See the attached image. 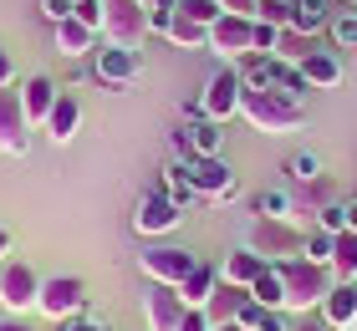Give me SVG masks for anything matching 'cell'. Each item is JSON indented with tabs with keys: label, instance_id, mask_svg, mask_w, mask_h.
<instances>
[{
	"label": "cell",
	"instance_id": "47",
	"mask_svg": "<svg viewBox=\"0 0 357 331\" xmlns=\"http://www.w3.org/2000/svg\"><path fill=\"white\" fill-rule=\"evenodd\" d=\"M0 331H36L26 316H0Z\"/></svg>",
	"mask_w": 357,
	"mask_h": 331
},
{
	"label": "cell",
	"instance_id": "8",
	"mask_svg": "<svg viewBox=\"0 0 357 331\" xmlns=\"http://www.w3.org/2000/svg\"><path fill=\"white\" fill-rule=\"evenodd\" d=\"M138 265H143L149 280H158V286H184V275L199 265V255L184 250V245H149V250L138 255Z\"/></svg>",
	"mask_w": 357,
	"mask_h": 331
},
{
	"label": "cell",
	"instance_id": "17",
	"mask_svg": "<svg viewBox=\"0 0 357 331\" xmlns=\"http://www.w3.org/2000/svg\"><path fill=\"white\" fill-rule=\"evenodd\" d=\"M250 301V291L245 286H235V280H225L220 275V286H215V295L204 301V316H209V326H230L235 316H240V306Z\"/></svg>",
	"mask_w": 357,
	"mask_h": 331
},
{
	"label": "cell",
	"instance_id": "4",
	"mask_svg": "<svg viewBox=\"0 0 357 331\" xmlns=\"http://www.w3.org/2000/svg\"><path fill=\"white\" fill-rule=\"evenodd\" d=\"M41 280L36 265L31 260H0V306H6V316H26V311H36L41 301Z\"/></svg>",
	"mask_w": 357,
	"mask_h": 331
},
{
	"label": "cell",
	"instance_id": "20",
	"mask_svg": "<svg viewBox=\"0 0 357 331\" xmlns=\"http://www.w3.org/2000/svg\"><path fill=\"white\" fill-rule=\"evenodd\" d=\"M56 52L67 56V61H77V56H92V52H97V31H92V26H82L77 15H67V21L56 26Z\"/></svg>",
	"mask_w": 357,
	"mask_h": 331
},
{
	"label": "cell",
	"instance_id": "30",
	"mask_svg": "<svg viewBox=\"0 0 357 331\" xmlns=\"http://www.w3.org/2000/svg\"><path fill=\"white\" fill-rule=\"evenodd\" d=\"M291 209H296V199H291L286 189H266V194H255V214H261V220H291Z\"/></svg>",
	"mask_w": 357,
	"mask_h": 331
},
{
	"label": "cell",
	"instance_id": "50",
	"mask_svg": "<svg viewBox=\"0 0 357 331\" xmlns=\"http://www.w3.org/2000/svg\"><path fill=\"white\" fill-rule=\"evenodd\" d=\"M347 229H357V199L347 204Z\"/></svg>",
	"mask_w": 357,
	"mask_h": 331
},
{
	"label": "cell",
	"instance_id": "51",
	"mask_svg": "<svg viewBox=\"0 0 357 331\" xmlns=\"http://www.w3.org/2000/svg\"><path fill=\"white\" fill-rule=\"evenodd\" d=\"M215 331H250V326H235V321H230V326H215Z\"/></svg>",
	"mask_w": 357,
	"mask_h": 331
},
{
	"label": "cell",
	"instance_id": "28",
	"mask_svg": "<svg viewBox=\"0 0 357 331\" xmlns=\"http://www.w3.org/2000/svg\"><path fill=\"white\" fill-rule=\"evenodd\" d=\"M250 295H255V301H261L266 311H275V306L286 311V286H281V270H275V265H266V270H261V280L250 286Z\"/></svg>",
	"mask_w": 357,
	"mask_h": 331
},
{
	"label": "cell",
	"instance_id": "27",
	"mask_svg": "<svg viewBox=\"0 0 357 331\" xmlns=\"http://www.w3.org/2000/svg\"><path fill=\"white\" fill-rule=\"evenodd\" d=\"M169 41H174V46H189V52H204V46H209V31H204L199 21H189V15H178V10H174V21H169Z\"/></svg>",
	"mask_w": 357,
	"mask_h": 331
},
{
	"label": "cell",
	"instance_id": "24",
	"mask_svg": "<svg viewBox=\"0 0 357 331\" xmlns=\"http://www.w3.org/2000/svg\"><path fill=\"white\" fill-rule=\"evenodd\" d=\"M312 52H321V46H317V36H301L296 26H286L281 36H275V52H271V56L281 61V66H301Z\"/></svg>",
	"mask_w": 357,
	"mask_h": 331
},
{
	"label": "cell",
	"instance_id": "35",
	"mask_svg": "<svg viewBox=\"0 0 357 331\" xmlns=\"http://www.w3.org/2000/svg\"><path fill=\"white\" fill-rule=\"evenodd\" d=\"M332 240L337 235H327V229H306V260H317V265H332Z\"/></svg>",
	"mask_w": 357,
	"mask_h": 331
},
{
	"label": "cell",
	"instance_id": "3",
	"mask_svg": "<svg viewBox=\"0 0 357 331\" xmlns=\"http://www.w3.org/2000/svg\"><path fill=\"white\" fill-rule=\"evenodd\" d=\"M245 250H255L266 265L296 260L306 250V229H296L291 220H261V214H255L250 229H245Z\"/></svg>",
	"mask_w": 357,
	"mask_h": 331
},
{
	"label": "cell",
	"instance_id": "38",
	"mask_svg": "<svg viewBox=\"0 0 357 331\" xmlns=\"http://www.w3.org/2000/svg\"><path fill=\"white\" fill-rule=\"evenodd\" d=\"M286 174L296 178V184H312V178H321V158H317V153H296Z\"/></svg>",
	"mask_w": 357,
	"mask_h": 331
},
{
	"label": "cell",
	"instance_id": "9",
	"mask_svg": "<svg viewBox=\"0 0 357 331\" xmlns=\"http://www.w3.org/2000/svg\"><path fill=\"white\" fill-rule=\"evenodd\" d=\"M178 224H184V209H178L164 189H149V194L138 199V209H133V229H138L143 240H158V235H169V229H178Z\"/></svg>",
	"mask_w": 357,
	"mask_h": 331
},
{
	"label": "cell",
	"instance_id": "7",
	"mask_svg": "<svg viewBox=\"0 0 357 331\" xmlns=\"http://www.w3.org/2000/svg\"><path fill=\"white\" fill-rule=\"evenodd\" d=\"M204 52H215V56H225V61H245L250 52H255V21L250 15H220L215 26H209V46Z\"/></svg>",
	"mask_w": 357,
	"mask_h": 331
},
{
	"label": "cell",
	"instance_id": "26",
	"mask_svg": "<svg viewBox=\"0 0 357 331\" xmlns=\"http://www.w3.org/2000/svg\"><path fill=\"white\" fill-rule=\"evenodd\" d=\"M240 66V82H245V92H261V87H275V56H245V61H235Z\"/></svg>",
	"mask_w": 357,
	"mask_h": 331
},
{
	"label": "cell",
	"instance_id": "31",
	"mask_svg": "<svg viewBox=\"0 0 357 331\" xmlns=\"http://www.w3.org/2000/svg\"><path fill=\"white\" fill-rule=\"evenodd\" d=\"M275 92H286V97H296V102H306V97H312V82L301 77V66H281V61H275Z\"/></svg>",
	"mask_w": 357,
	"mask_h": 331
},
{
	"label": "cell",
	"instance_id": "15",
	"mask_svg": "<svg viewBox=\"0 0 357 331\" xmlns=\"http://www.w3.org/2000/svg\"><path fill=\"white\" fill-rule=\"evenodd\" d=\"M317 311L327 316V326H332V331H342V326H357V280H332L327 301H321Z\"/></svg>",
	"mask_w": 357,
	"mask_h": 331
},
{
	"label": "cell",
	"instance_id": "54",
	"mask_svg": "<svg viewBox=\"0 0 357 331\" xmlns=\"http://www.w3.org/2000/svg\"><path fill=\"white\" fill-rule=\"evenodd\" d=\"M72 6H77V0H72Z\"/></svg>",
	"mask_w": 357,
	"mask_h": 331
},
{
	"label": "cell",
	"instance_id": "36",
	"mask_svg": "<svg viewBox=\"0 0 357 331\" xmlns=\"http://www.w3.org/2000/svg\"><path fill=\"white\" fill-rule=\"evenodd\" d=\"M255 21L286 31V26H291V0H261V6H255Z\"/></svg>",
	"mask_w": 357,
	"mask_h": 331
},
{
	"label": "cell",
	"instance_id": "19",
	"mask_svg": "<svg viewBox=\"0 0 357 331\" xmlns=\"http://www.w3.org/2000/svg\"><path fill=\"white\" fill-rule=\"evenodd\" d=\"M337 15V0H291V26L301 36H321Z\"/></svg>",
	"mask_w": 357,
	"mask_h": 331
},
{
	"label": "cell",
	"instance_id": "13",
	"mask_svg": "<svg viewBox=\"0 0 357 331\" xmlns=\"http://www.w3.org/2000/svg\"><path fill=\"white\" fill-rule=\"evenodd\" d=\"M184 311H189V301L178 295V286H158V280H149V291H143V316H149V331H178Z\"/></svg>",
	"mask_w": 357,
	"mask_h": 331
},
{
	"label": "cell",
	"instance_id": "2",
	"mask_svg": "<svg viewBox=\"0 0 357 331\" xmlns=\"http://www.w3.org/2000/svg\"><path fill=\"white\" fill-rule=\"evenodd\" d=\"M281 270V286H286V311H317L321 301H327L332 291V265H317V260H281L275 265Z\"/></svg>",
	"mask_w": 357,
	"mask_h": 331
},
{
	"label": "cell",
	"instance_id": "49",
	"mask_svg": "<svg viewBox=\"0 0 357 331\" xmlns=\"http://www.w3.org/2000/svg\"><path fill=\"white\" fill-rule=\"evenodd\" d=\"M301 331H332V326H327V316H317V321H306Z\"/></svg>",
	"mask_w": 357,
	"mask_h": 331
},
{
	"label": "cell",
	"instance_id": "42",
	"mask_svg": "<svg viewBox=\"0 0 357 331\" xmlns=\"http://www.w3.org/2000/svg\"><path fill=\"white\" fill-rule=\"evenodd\" d=\"M56 331H107V326L97 321L92 311H82V316H67V321H56Z\"/></svg>",
	"mask_w": 357,
	"mask_h": 331
},
{
	"label": "cell",
	"instance_id": "46",
	"mask_svg": "<svg viewBox=\"0 0 357 331\" xmlns=\"http://www.w3.org/2000/svg\"><path fill=\"white\" fill-rule=\"evenodd\" d=\"M6 87H15V61H10V52L0 46V92Z\"/></svg>",
	"mask_w": 357,
	"mask_h": 331
},
{
	"label": "cell",
	"instance_id": "22",
	"mask_svg": "<svg viewBox=\"0 0 357 331\" xmlns=\"http://www.w3.org/2000/svg\"><path fill=\"white\" fill-rule=\"evenodd\" d=\"M261 270H266V260L255 255V250H245V245H240V250H230V255H225V265H220V275L235 280V286H245V291L261 280Z\"/></svg>",
	"mask_w": 357,
	"mask_h": 331
},
{
	"label": "cell",
	"instance_id": "44",
	"mask_svg": "<svg viewBox=\"0 0 357 331\" xmlns=\"http://www.w3.org/2000/svg\"><path fill=\"white\" fill-rule=\"evenodd\" d=\"M41 15H46L52 26H61V21L72 15V0H41Z\"/></svg>",
	"mask_w": 357,
	"mask_h": 331
},
{
	"label": "cell",
	"instance_id": "23",
	"mask_svg": "<svg viewBox=\"0 0 357 331\" xmlns=\"http://www.w3.org/2000/svg\"><path fill=\"white\" fill-rule=\"evenodd\" d=\"M215 286H220V265L199 260V265H194V270L184 275V286H178V295H184L189 306H204L209 295H215Z\"/></svg>",
	"mask_w": 357,
	"mask_h": 331
},
{
	"label": "cell",
	"instance_id": "32",
	"mask_svg": "<svg viewBox=\"0 0 357 331\" xmlns=\"http://www.w3.org/2000/svg\"><path fill=\"white\" fill-rule=\"evenodd\" d=\"M327 31H332L337 52H357V10H337Z\"/></svg>",
	"mask_w": 357,
	"mask_h": 331
},
{
	"label": "cell",
	"instance_id": "10",
	"mask_svg": "<svg viewBox=\"0 0 357 331\" xmlns=\"http://www.w3.org/2000/svg\"><path fill=\"white\" fill-rule=\"evenodd\" d=\"M240 97H245V82H240V66H220L215 77H209V87H204V118L209 123H225V118H235L240 112Z\"/></svg>",
	"mask_w": 357,
	"mask_h": 331
},
{
	"label": "cell",
	"instance_id": "16",
	"mask_svg": "<svg viewBox=\"0 0 357 331\" xmlns=\"http://www.w3.org/2000/svg\"><path fill=\"white\" fill-rule=\"evenodd\" d=\"M56 97H61V87H56V82L46 77V72L26 77V87H21V102H26V118H31V128H41L46 118H52Z\"/></svg>",
	"mask_w": 357,
	"mask_h": 331
},
{
	"label": "cell",
	"instance_id": "18",
	"mask_svg": "<svg viewBox=\"0 0 357 331\" xmlns=\"http://www.w3.org/2000/svg\"><path fill=\"white\" fill-rule=\"evenodd\" d=\"M41 128H46L52 143H72V132L82 128V102H77V92H61L56 107H52V118H46Z\"/></svg>",
	"mask_w": 357,
	"mask_h": 331
},
{
	"label": "cell",
	"instance_id": "12",
	"mask_svg": "<svg viewBox=\"0 0 357 331\" xmlns=\"http://www.w3.org/2000/svg\"><path fill=\"white\" fill-rule=\"evenodd\" d=\"M31 148V118H26V102H21V92L6 87L0 92V153H10V158H21Z\"/></svg>",
	"mask_w": 357,
	"mask_h": 331
},
{
	"label": "cell",
	"instance_id": "53",
	"mask_svg": "<svg viewBox=\"0 0 357 331\" xmlns=\"http://www.w3.org/2000/svg\"><path fill=\"white\" fill-rule=\"evenodd\" d=\"M143 6H153V0H143Z\"/></svg>",
	"mask_w": 357,
	"mask_h": 331
},
{
	"label": "cell",
	"instance_id": "29",
	"mask_svg": "<svg viewBox=\"0 0 357 331\" xmlns=\"http://www.w3.org/2000/svg\"><path fill=\"white\" fill-rule=\"evenodd\" d=\"M189 132H194V153H199V158H220V143H225L220 123H209V118H194V123H189Z\"/></svg>",
	"mask_w": 357,
	"mask_h": 331
},
{
	"label": "cell",
	"instance_id": "6",
	"mask_svg": "<svg viewBox=\"0 0 357 331\" xmlns=\"http://www.w3.org/2000/svg\"><path fill=\"white\" fill-rule=\"evenodd\" d=\"M36 311H41L46 321L82 316V311H87V280H82V275H46V280H41Z\"/></svg>",
	"mask_w": 357,
	"mask_h": 331
},
{
	"label": "cell",
	"instance_id": "40",
	"mask_svg": "<svg viewBox=\"0 0 357 331\" xmlns=\"http://www.w3.org/2000/svg\"><path fill=\"white\" fill-rule=\"evenodd\" d=\"M255 331H291V311H261V321H255Z\"/></svg>",
	"mask_w": 357,
	"mask_h": 331
},
{
	"label": "cell",
	"instance_id": "48",
	"mask_svg": "<svg viewBox=\"0 0 357 331\" xmlns=\"http://www.w3.org/2000/svg\"><path fill=\"white\" fill-rule=\"evenodd\" d=\"M0 260H10V229H0Z\"/></svg>",
	"mask_w": 357,
	"mask_h": 331
},
{
	"label": "cell",
	"instance_id": "33",
	"mask_svg": "<svg viewBox=\"0 0 357 331\" xmlns=\"http://www.w3.org/2000/svg\"><path fill=\"white\" fill-rule=\"evenodd\" d=\"M178 15H189V21H199V26L209 31V26L225 15V6H220V0H178Z\"/></svg>",
	"mask_w": 357,
	"mask_h": 331
},
{
	"label": "cell",
	"instance_id": "41",
	"mask_svg": "<svg viewBox=\"0 0 357 331\" xmlns=\"http://www.w3.org/2000/svg\"><path fill=\"white\" fill-rule=\"evenodd\" d=\"M275 36H281V31H275V26L255 21V56H271V52H275Z\"/></svg>",
	"mask_w": 357,
	"mask_h": 331
},
{
	"label": "cell",
	"instance_id": "25",
	"mask_svg": "<svg viewBox=\"0 0 357 331\" xmlns=\"http://www.w3.org/2000/svg\"><path fill=\"white\" fill-rule=\"evenodd\" d=\"M332 280H357V229L332 240Z\"/></svg>",
	"mask_w": 357,
	"mask_h": 331
},
{
	"label": "cell",
	"instance_id": "39",
	"mask_svg": "<svg viewBox=\"0 0 357 331\" xmlns=\"http://www.w3.org/2000/svg\"><path fill=\"white\" fill-rule=\"evenodd\" d=\"M72 15H77V21H82V26H92L97 31V36H102V0H77V6H72Z\"/></svg>",
	"mask_w": 357,
	"mask_h": 331
},
{
	"label": "cell",
	"instance_id": "52",
	"mask_svg": "<svg viewBox=\"0 0 357 331\" xmlns=\"http://www.w3.org/2000/svg\"><path fill=\"white\" fill-rule=\"evenodd\" d=\"M342 6H357V0H342Z\"/></svg>",
	"mask_w": 357,
	"mask_h": 331
},
{
	"label": "cell",
	"instance_id": "14",
	"mask_svg": "<svg viewBox=\"0 0 357 331\" xmlns=\"http://www.w3.org/2000/svg\"><path fill=\"white\" fill-rule=\"evenodd\" d=\"M138 66H143V56L128 52V46H107L102 41L92 52V72H97V82H107V87H133Z\"/></svg>",
	"mask_w": 357,
	"mask_h": 331
},
{
	"label": "cell",
	"instance_id": "11",
	"mask_svg": "<svg viewBox=\"0 0 357 331\" xmlns=\"http://www.w3.org/2000/svg\"><path fill=\"white\" fill-rule=\"evenodd\" d=\"M189 184H194V199H235L240 194V178L225 158H194L189 163Z\"/></svg>",
	"mask_w": 357,
	"mask_h": 331
},
{
	"label": "cell",
	"instance_id": "37",
	"mask_svg": "<svg viewBox=\"0 0 357 331\" xmlns=\"http://www.w3.org/2000/svg\"><path fill=\"white\" fill-rule=\"evenodd\" d=\"M291 199H296V204H306V209H321V204H332V184H327V178H312V184H301Z\"/></svg>",
	"mask_w": 357,
	"mask_h": 331
},
{
	"label": "cell",
	"instance_id": "5",
	"mask_svg": "<svg viewBox=\"0 0 357 331\" xmlns=\"http://www.w3.org/2000/svg\"><path fill=\"white\" fill-rule=\"evenodd\" d=\"M102 41L107 46H128V52H138L143 41H149V6L143 0H102Z\"/></svg>",
	"mask_w": 357,
	"mask_h": 331
},
{
	"label": "cell",
	"instance_id": "45",
	"mask_svg": "<svg viewBox=\"0 0 357 331\" xmlns=\"http://www.w3.org/2000/svg\"><path fill=\"white\" fill-rule=\"evenodd\" d=\"M225 6V15H250L255 21V6H261V0H220Z\"/></svg>",
	"mask_w": 357,
	"mask_h": 331
},
{
	"label": "cell",
	"instance_id": "43",
	"mask_svg": "<svg viewBox=\"0 0 357 331\" xmlns=\"http://www.w3.org/2000/svg\"><path fill=\"white\" fill-rule=\"evenodd\" d=\"M178 331H215V326H209L204 306H189V311H184V321H178Z\"/></svg>",
	"mask_w": 357,
	"mask_h": 331
},
{
	"label": "cell",
	"instance_id": "21",
	"mask_svg": "<svg viewBox=\"0 0 357 331\" xmlns=\"http://www.w3.org/2000/svg\"><path fill=\"white\" fill-rule=\"evenodd\" d=\"M301 77L312 82V92H332L342 82V61H337V52H312L301 61Z\"/></svg>",
	"mask_w": 357,
	"mask_h": 331
},
{
	"label": "cell",
	"instance_id": "1",
	"mask_svg": "<svg viewBox=\"0 0 357 331\" xmlns=\"http://www.w3.org/2000/svg\"><path fill=\"white\" fill-rule=\"evenodd\" d=\"M240 118H245L255 132L281 138V132H301V128H306V107L296 102V97L275 92V87H261V92H245V97H240Z\"/></svg>",
	"mask_w": 357,
	"mask_h": 331
},
{
	"label": "cell",
	"instance_id": "34",
	"mask_svg": "<svg viewBox=\"0 0 357 331\" xmlns=\"http://www.w3.org/2000/svg\"><path fill=\"white\" fill-rule=\"evenodd\" d=\"M317 229H327V235H342V229H347V204H342V199H332V204L317 209Z\"/></svg>",
	"mask_w": 357,
	"mask_h": 331
}]
</instances>
